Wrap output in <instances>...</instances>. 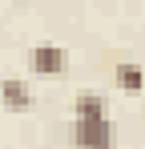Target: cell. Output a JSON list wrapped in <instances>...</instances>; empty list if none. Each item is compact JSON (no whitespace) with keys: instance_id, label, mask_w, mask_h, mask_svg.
<instances>
[{"instance_id":"obj_1","label":"cell","mask_w":145,"mask_h":149,"mask_svg":"<svg viewBox=\"0 0 145 149\" xmlns=\"http://www.w3.org/2000/svg\"><path fill=\"white\" fill-rule=\"evenodd\" d=\"M117 133H113V121L101 117V121H72V145L77 149H113Z\"/></svg>"},{"instance_id":"obj_2","label":"cell","mask_w":145,"mask_h":149,"mask_svg":"<svg viewBox=\"0 0 145 149\" xmlns=\"http://www.w3.org/2000/svg\"><path fill=\"white\" fill-rule=\"evenodd\" d=\"M65 61H69L65 49H61V45H48V40L28 49V69H32L36 77H61L65 73Z\"/></svg>"},{"instance_id":"obj_3","label":"cell","mask_w":145,"mask_h":149,"mask_svg":"<svg viewBox=\"0 0 145 149\" xmlns=\"http://www.w3.org/2000/svg\"><path fill=\"white\" fill-rule=\"evenodd\" d=\"M109 117V97L97 89H81L72 97V121H101Z\"/></svg>"},{"instance_id":"obj_4","label":"cell","mask_w":145,"mask_h":149,"mask_svg":"<svg viewBox=\"0 0 145 149\" xmlns=\"http://www.w3.org/2000/svg\"><path fill=\"white\" fill-rule=\"evenodd\" d=\"M0 101L12 113H28L32 109V89L24 77H0Z\"/></svg>"},{"instance_id":"obj_5","label":"cell","mask_w":145,"mask_h":149,"mask_svg":"<svg viewBox=\"0 0 145 149\" xmlns=\"http://www.w3.org/2000/svg\"><path fill=\"white\" fill-rule=\"evenodd\" d=\"M113 81H117L121 93H141L145 89V69L133 65V61H121V65H113Z\"/></svg>"}]
</instances>
